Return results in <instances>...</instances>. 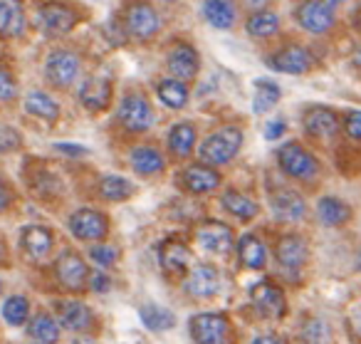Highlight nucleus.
<instances>
[{"label": "nucleus", "instance_id": "f257e3e1", "mask_svg": "<svg viewBox=\"0 0 361 344\" xmlns=\"http://www.w3.org/2000/svg\"><path fill=\"white\" fill-rule=\"evenodd\" d=\"M243 139H245V134H243V129L238 124L218 126L198 144V159H201V164L213 166V169L228 166L240 154Z\"/></svg>", "mask_w": 361, "mask_h": 344}, {"label": "nucleus", "instance_id": "f03ea898", "mask_svg": "<svg viewBox=\"0 0 361 344\" xmlns=\"http://www.w3.org/2000/svg\"><path fill=\"white\" fill-rule=\"evenodd\" d=\"M277 166L292 181L300 184H317L322 176V164L305 144L300 141H287L285 146L277 149Z\"/></svg>", "mask_w": 361, "mask_h": 344}, {"label": "nucleus", "instance_id": "7ed1b4c3", "mask_svg": "<svg viewBox=\"0 0 361 344\" xmlns=\"http://www.w3.org/2000/svg\"><path fill=\"white\" fill-rule=\"evenodd\" d=\"M116 124L126 131V134H146L154 129L156 124V109L151 100L141 90H129L119 102L116 109Z\"/></svg>", "mask_w": 361, "mask_h": 344}, {"label": "nucleus", "instance_id": "20e7f679", "mask_svg": "<svg viewBox=\"0 0 361 344\" xmlns=\"http://www.w3.org/2000/svg\"><path fill=\"white\" fill-rule=\"evenodd\" d=\"M193 344H238V329L228 312H196L188 319Z\"/></svg>", "mask_w": 361, "mask_h": 344}, {"label": "nucleus", "instance_id": "39448f33", "mask_svg": "<svg viewBox=\"0 0 361 344\" xmlns=\"http://www.w3.org/2000/svg\"><path fill=\"white\" fill-rule=\"evenodd\" d=\"M124 35L134 37L139 42H149L159 35L161 30V16L149 0H131L129 6L124 8Z\"/></svg>", "mask_w": 361, "mask_h": 344}, {"label": "nucleus", "instance_id": "423d86ee", "mask_svg": "<svg viewBox=\"0 0 361 344\" xmlns=\"http://www.w3.org/2000/svg\"><path fill=\"white\" fill-rule=\"evenodd\" d=\"M52 275H55L57 285H60L65 292H70V295L87 292V283H90V268H87V260L82 258L77 250H72V248L62 250V253L55 258Z\"/></svg>", "mask_w": 361, "mask_h": 344}, {"label": "nucleus", "instance_id": "0eeeda50", "mask_svg": "<svg viewBox=\"0 0 361 344\" xmlns=\"http://www.w3.org/2000/svg\"><path fill=\"white\" fill-rule=\"evenodd\" d=\"M250 309L260 319H285L287 317V295L275 280H260L250 287Z\"/></svg>", "mask_w": 361, "mask_h": 344}, {"label": "nucleus", "instance_id": "6e6552de", "mask_svg": "<svg viewBox=\"0 0 361 344\" xmlns=\"http://www.w3.org/2000/svg\"><path fill=\"white\" fill-rule=\"evenodd\" d=\"M272 255H275L280 270L290 275H300L302 270L307 268L312 258V248L307 243L305 235L300 233H282L280 238L275 240V248H272Z\"/></svg>", "mask_w": 361, "mask_h": 344}, {"label": "nucleus", "instance_id": "1a4fd4ad", "mask_svg": "<svg viewBox=\"0 0 361 344\" xmlns=\"http://www.w3.org/2000/svg\"><path fill=\"white\" fill-rule=\"evenodd\" d=\"M156 260H159V268L164 273V278L169 280H183L191 270V248L183 238H171L161 240L159 248H156Z\"/></svg>", "mask_w": 361, "mask_h": 344}, {"label": "nucleus", "instance_id": "9d476101", "mask_svg": "<svg viewBox=\"0 0 361 344\" xmlns=\"http://www.w3.org/2000/svg\"><path fill=\"white\" fill-rule=\"evenodd\" d=\"M35 23L45 35L60 37V35H67V32L75 30V25L80 23V13H77L72 6H67V3L50 0V3L37 6Z\"/></svg>", "mask_w": 361, "mask_h": 344}, {"label": "nucleus", "instance_id": "9b49d317", "mask_svg": "<svg viewBox=\"0 0 361 344\" xmlns=\"http://www.w3.org/2000/svg\"><path fill=\"white\" fill-rule=\"evenodd\" d=\"M82 72V60L77 52L67 50V47H57L47 55L45 60V80L50 82L55 90H70L77 82Z\"/></svg>", "mask_w": 361, "mask_h": 344}, {"label": "nucleus", "instance_id": "f8f14e48", "mask_svg": "<svg viewBox=\"0 0 361 344\" xmlns=\"http://www.w3.org/2000/svg\"><path fill=\"white\" fill-rule=\"evenodd\" d=\"M67 228H70L72 238L82 240V243H104L106 235H109V215L102 213L97 208H80L70 215L67 220Z\"/></svg>", "mask_w": 361, "mask_h": 344}, {"label": "nucleus", "instance_id": "ddd939ff", "mask_svg": "<svg viewBox=\"0 0 361 344\" xmlns=\"http://www.w3.org/2000/svg\"><path fill=\"white\" fill-rule=\"evenodd\" d=\"M55 319L62 329L75 334H92L97 327V314L87 302L77 297H62L55 302Z\"/></svg>", "mask_w": 361, "mask_h": 344}, {"label": "nucleus", "instance_id": "4468645a", "mask_svg": "<svg viewBox=\"0 0 361 344\" xmlns=\"http://www.w3.org/2000/svg\"><path fill=\"white\" fill-rule=\"evenodd\" d=\"M193 238L201 245L206 253L211 255H228L231 250H235V230L233 225L223 223V220L216 218H206L196 225L193 230Z\"/></svg>", "mask_w": 361, "mask_h": 344}, {"label": "nucleus", "instance_id": "2eb2a0df", "mask_svg": "<svg viewBox=\"0 0 361 344\" xmlns=\"http://www.w3.org/2000/svg\"><path fill=\"white\" fill-rule=\"evenodd\" d=\"M223 287L221 268L213 263H196L183 278V292L193 299H213Z\"/></svg>", "mask_w": 361, "mask_h": 344}, {"label": "nucleus", "instance_id": "dca6fc26", "mask_svg": "<svg viewBox=\"0 0 361 344\" xmlns=\"http://www.w3.org/2000/svg\"><path fill=\"white\" fill-rule=\"evenodd\" d=\"M295 20L307 32L324 35V32H329L334 28L336 16H334V8L326 0H300L295 8Z\"/></svg>", "mask_w": 361, "mask_h": 344}, {"label": "nucleus", "instance_id": "f3484780", "mask_svg": "<svg viewBox=\"0 0 361 344\" xmlns=\"http://www.w3.org/2000/svg\"><path fill=\"white\" fill-rule=\"evenodd\" d=\"M223 184V176L218 169L213 166H206V164H188L178 171V186L180 191H186L191 196H206V194H213L216 189H221Z\"/></svg>", "mask_w": 361, "mask_h": 344}, {"label": "nucleus", "instance_id": "a211bd4d", "mask_svg": "<svg viewBox=\"0 0 361 344\" xmlns=\"http://www.w3.org/2000/svg\"><path fill=\"white\" fill-rule=\"evenodd\" d=\"M302 126L312 139L319 141H331L339 136L341 131V117L336 114L331 107H322V105H312L305 109L302 114Z\"/></svg>", "mask_w": 361, "mask_h": 344}, {"label": "nucleus", "instance_id": "6ab92c4d", "mask_svg": "<svg viewBox=\"0 0 361 344\" xmlns=\"http://www.w3.org/2000/svg\"><path fill=\"white\" fill-rule=\"evenodd\" d=\"M166 67L178 82H193L201 72V55L191 42H176L166 55Z\"/></svg>", "mask_w": 361, "mask_h": 344}, {"label": "nucleus", "instance_id": "aec40b11", "mask_svg": "<svg viewBox=\"0 0 361 344\" xmlns=\"http://www.w3.org/2000/svg\"><path fill=\"white\" fill-rule=\"evenodd\" d=\"M312 62H314L312 52L297 42H287L267 57V65L275 72H285V75H307L312 70Z\"/></svg>", "mask_w": 361, "mask_h": 344}, {"label": "nucleus", "instance_id": "412c9836", "mask_svg": "<svg viewBox=\"0 0 361 344\" xmlns=\"http://www.w3.org/2000/svg\"><path fill=\"white\" fill-rule=\"evenodd\" d=\"M20 250L30 263H42L55 250V233L47 225H25L20 230Z\"/></svg>", "mask_w": 361, "mask_h": 344}, {"label": "nucleus", "instance_id": "4be33fe9", "mask_svg": "<svg viewBox=\"0 0 361 344\" xmlns=\"http://www.w3.org/2000/svg\"><path fill=\"white\" fill-rule=\"evenodd\" d=\"M270 208L282 223H302L307 218V198L295 189H277L270 196Z\"/></svg>", "mask_w": 361, "mask_h": 344}, {"label": "nucleus", "instance_id": "5701e85b", "mask_svg": "<svg viewBox=\"0 0 361 344\" xmlns=\"http://www.w3.org/2000/svg\"><path fill=\"white\" fill-rule=\"evenodd\" d=\"M129 164L134 174L144 176V179H154L166 171V154L156 144L144 141V144H136L129 149Z\"/></svg>", "mask_w": 361, "mask_h": 344}, {"label": "nucleus", "instance_id": "b1692460", "mask_svg": "<svg viewBox=\"0 0 361 344\" xmlns=\"http://www.w3.org/2000/svg\"><path fill=\"white\" fill-rule=\"evenodd\" d=\"M235 253L238 263L245 270H257L260 273L270 263V248H267V243L257 233H243L235 240Z\"/></svg>", "mask_w": 361, "mask_h": 344}, {"label": "nucleus", "instance_id": "393cba45", "mask_svg": "<svg viewBox=\"0 0 361 344\" xmlns=\"http://www.w3.org/2000/svg\"><path fill=\"white\" fill-rule=\"evenodd\" d=\"M111 97H114V87H111V82L106 77L94 75L82 82L80 87V105L92 114H102V112L109 109Z\"/></svg>", "mask_w": 361, "mask_h": 344}, {"label": "nucleus", "instance_id": "a878e982", "mask_svg": "<svg viewBox=\"0 0 361 344\" xmlns=\"http://www.w3.org/2000/svg\"><path fill=\"white\" fill-rule=\"evenodd\" d=\"M27 30V18L23 0H0V37L18 40Z\"/></svg>", "mask_w": 361, "mask_h": 344}, {"label": "nucleus", "instance_id": "bb28decb", "mask_svg": "<svg viewBox=\"0 0 361 344\" xmlns=\"http://www.w3.org/2000/svg\"><path fill=\"white\" fill-rule=\"evenodd\" d=\"M169 154L178 161H186L191 159V154L196 151V144H198V129L193 121H178L169 129Z\"/></svg>", "mask_w": 361, "mask_h": 344}, {"label": "nucleus", "instance_id": "cd10ccee", "mask_svg": "<svg viewBox=\"0 0 361 344\" xmlns=\"http://www.w3.org/2000/svg\"><path fill=\"white\" fill-rule=\"evenodd\" d=\"M221 206L228 215H233L235 220H243V223H250L260 215V203L252 198L250 194L238 189H226L221 194Z\"/></svg>", "mask_w": 361, "mask_h": 344}, {"label": "nucleus", "instance_id": "c85d7f7f", "mask_svg": "<svg viewBox=\"0 0 361 344\" xmlns=\"http://www.w3.org/2000/svg\"><path fill=\"white\" fill-rule=\"evenodd\" d=\"M354 218V210L339 196H322L317 201V220L326 228H341Z\"/></svg>", "mask_w": 361, "mask_h": 344}, {"label": "nucleus", "instance_id": "c756f323", "mask_svg": "<svg viewBox=\"0 0 361 344\" xmlns=\"http://www.w3.org/2000/svg\"><path fill=\"white\" fill-rule=\"evenodd\" d=\"M27 337L32 339V344H57L62 337V327L55 319V314L40 309L27 319Z\"/></svg>", "mask_w": 361, "mask_h": 344}, {"label": "nucleus", "instance_id": "7c9ffc66", "mask_svg": "<svg viewBox=\"0 0 361 344\" xmlns=\"http://www.w3.org/2000/svg\"><path fill=\"white\" fill-rule=\"evenodd\" d=\"M201 11L208 25L218 28V30H233L238 23L235 0H203Z\"/></svg>", "mask_w": 361, "mask_h": 344}, {"label": "nucleus", "instance_id": "2f4dec72", "mask_svg": "<svg viewBox=\"0 0 361 344\" xmlns=\"http://www.w3.org/2000/svg\"><path fill=\"white\" fill-rule=\"evenodd\" d=\"M97 194L106 203H121V201L134 196V184L119 174H104L97 181Z\"/></svg>", "mask_w": 361, "mask_h": 344}, {"label": "nucleus", "instance_id": "473e14b6", "mask_svg": "<svg viewBox=\"0 0 361 344\" xmlns=\"http://www.w3.org/2000/svg\"><path fill=\"white\" fill-rule=\"evenodd\" d=\"M156 97L169 109H183L188 105V100H191V90H188L186 82H178L173 77H164L156 85Z\"/></svg>", "mask_w": 361, "mask_h": 344}, {"label": "nucleus", "instance_id": "72a5a7b5", "mask_svg": "<svg viewBox=\"0 0 361 344\" xmlns=\"http://www.w3.org/2000/svg\"><path fill=\"white\" fill-rule=\"evenodd\" d=\"M25 112L30 117L42 119V121H57V119H60V105H57V100L47 95V92H40V90L27 92Z\"/></svg>", "mask_w": 361, "mask_h": 344}, {"label": "nucleus", "instance_id": "f704fd0d", "mask_svg": "<svg viewBox=\"0 0 361 344\" xmlns=\"http://www.w3.org/2000/svg\"><path fill=\"white\" fill-rule=\"evenodd\" d=\"M245 30L252 40H267V37L280 32V18H277V13L262 8V11H255L250 18H247Z\"/></svg>", "mask_w": 361, "mask_h": 344}, {"label": "nucleus", "instance_id": "c9c22d12", "mask_svg": "<svg viewBox=\"0 0 361 344\" xmlns=\"http://www.w3.org/2000/svg\"><path fill=\"white\" fill-rule=\"evenodd\" d=\"M139 319L151 332H166V329L176 327V314L171 309L161 307V304H144L139 309Z\"/></svg>", "mask_w": 361, "mask_h": 344}, {"label": "nucleus", "instance_id": "e433bc0d", "mask_svg": "<svg viewBox=\"0 0 361 344\" xmlns=\"http://www.w3.org/2000/svg\"><path fill=\"white\" fill-rule=\"evenodd\" d=\"M331 327L322 317H307L300 324V342L302 344H331Z\"/></svg>", "mask_w": 361, "mask_h": 344}, {"label": "nucleus", "instance_id": "4c0bfd02", "mask_svg": "<svg viewBox=\"0 0 361 344\" xmlns=\"http://www.w3.org/2000/svg\"><path fill=\"white\" fill-rule=\"evenodd\" d=\"M0 314H3L6 324H11V327H23V324H27V319H30V299H27L25 295H11V297L3 302Z\"/></svg>", "mask_w": 361, "mask_h": 344}, {"label": "nucleus", "instance_id": "58836bf2", "mask_svg": "<svg viewBox=\"0 0 361 344\" xmlns=\"http://www.w3.org/2000/svg\"><path fill=\"white\" fill-rule=\"evenodd\" d=\"M282 97V90L270 80H257L255 82V100H252V112L255 114H265L270 112L272 107L280 102Z\"/></svg>", "mask_w": 361, "mask_h": 344}, {"label": "nucleus", "instance_id": "ea45409f", "mask_svg": "<svg viewBox=\"0 0 361 344\" xmlns=\"http://www.w3.org/2000/svg\"><path fill=\"white\" fill-rule=\"evenodd\" d=\"M87 255H90L92 263L99 265L102 270H109L119 263V248L106 243V240L104 243H92L90 248H87Z\"/></svg>", "mask_w": 361, "mask_h": 344}, {"label": "nucleus", "instance_id": "a19ab883", "mask_svg": "<svg viewBox=\"0 0 361 344\" xmlns=\"http://www.w3.org/2000/svg\"><path fill=\"white\" fill-rule=\"evenodd\" d=\"M18 97V80L13 77L11 70L0 67V102L3 105H11Z\"/></svg>", "mask_w": 361, "mask_h": 344}, {"label": "nucleus", "instance_id": "79ce46f5", "mask_svg": "<svg viewBox=\"0 0 361 344\" xmlns=\"http://www.w3.org/2000/svg\"><path fill=\"white\" fill-rule=\"evenodd\" d=\"M341 129L354 141H361V109H349L341 119Z\"/></svg>", "mask_w": 361, "mask_h": 344}, {"label": "nucleus", "instance_id": "37998d69", "mask_svg": "<svg viewBox=\"0 0 361 344\" xmlns=\"http://www.w3.org/2000/svg\"><path fill=\"white\" fill-rule=\"evenodd\" d=\"M87 290H92L94 295H106L111 290V275H106L104 270L90 273V283H87Z\"/></svg>", "mask_w": 361, "mask_h": 344}, {"label": "nucleus", "instance_id": "c03bdc74", "mask_svg": "<svg viewBox=\"0 0 361 344\" xmlns=\"http://www.w3.org/2000/svg\"><path fill=\"white\" fill-rule=\"evenodd\" d=\"M13 203H16V191H13V186L8 181L0 179V213L11 210Z\"/></svg>", "mask_w": 361, "mask_h": 344}, {"label": "nucleus", "instance_id": "a18cd8bd", "mask_svg": "<svg viewBox=\"0 0 361 344\" xmlns=\"http://www.w3.org/2000/svg\"><path fill=\"white\" fill-rule=\"evenodd\" d=\"M285 131H287V121L275 117V119H270L265 124V139L275 141V139H280V136H285Z\"/></svg>", "mask_w": 361, "mask_h": 344}, {"label": "nucleus", "instance_id": "49530a36", "mask_svg": "<svg viewBox=\"0 0 361 344\" xmlns=\"http://www.w3.org/2000/svg\"><path fill=\"white\" fill-rule=\"evenodd\" d=\"M55 151L67 154L70 159H82V156L90 154V149H85V146H80V144H55Z\"/></svg>", "mask_w": 361, "mask_h": 344}, {"label": "nucleus", "instance_id": "de8ad7c7", "mask_svg": "<svg viewBox=\"0 0 361 344\" xmlns=\"http://www.w3.org/2000/svg\"><path fill=\"white\" fill-rule=\"evenodd\" d=\"M349 334L351 339H354L356 344H361V309H354V312L349 314Z\"/></svg>", "mask_w": 361, "mask_h": 344}, {"label": "nucleus", "instance_id": "09e8293b", "mask_svg": "<svg viewBox=\"0 0 361 344\" xmlns=\"http://www.w3.org/2000/svg\"><path fill=\"white\" fill-rule=\"evenodd\" d=\"M247 344H287L285 337H280V334H257V337H252Z\"/></svg>", "mask_w": 361, "mask_h": 344}, {"label": "nucleus", "instance_id": "8fccbe9b", "mask_svg": "<svg viewBox=\"0 0 361 344\" xmlns=\"http://www.w3.org/2000/svg\"><path fill=\"white\" fill-rule=\"evenodd\" d=\"M70 344H97V339L92 337V334H77V337L72 339Z\"/></svg>", "mask_w": 361, "mask_h": 344}, {"label": "nucleus", "instance_id": "3c124183", "mask_svg": "<svg viewBox=\"0 0 361 344\" xmlns=\"http://www.w3.org/2000/svg\"><path fill=\"white\" fill-rule=\"evenodd\" d=\"M8 265V245H6V240L0 238V268H6Z\"/></svg>", "mask_w": 361, "mask_h": 344}, {"label": "nucleus", "instance_id": "603ef678", "mask_svg": "<svg viewBox=\"0 0 361 344\" xmlns=\"http://www.w3.org/2000/svg\"><path fill=\"white\" fill-rule=\"evenodd\" d=\"M351 65H354L356 70L361 72V45L356 47V50H354V55H351Z\"/></svg>", "mask_w": 361, "mask_h": 344}, {"label": "nucleus", "instance_id": "864d4df0", "mask_svg": "<svg viewBox=\"0 0 361 344\" xmlns=\"http://www.w3.org/2000/svg\"><path fill=\"white\" fill-rule=\"evenodd\" d=\"M354 25H356V30L361 32V8L356 11V16H354Z\"/></svg>", "mask_w": 361, "mask_h": 344}, {"label": "nucleus", "instance_id": "5fc2aeb1", "mask_svg": "<svg viewBox=\"0 0 361 344\" xmlns=\"http://www.w3.org/2000/svg\"><path fill=\"white\" fill-rule=\"evenodd\" d=\"M356 270H359V273H361V248L356 250Z\"/></svg>", "mask_w": 361, "mask_h": 344}, {"label": "nucleus", "instance_id": "6e6d98bb", "mask_svg": "<svg viewBox=\"0 0 361 344\" xmlns=\"http://www.w3.org/2000/svg\"><path fill=\"white\" fill-rule=\"evenodd\" d=\"M0 292H3V280H0Z\"/></svg>", "mask_w": 361, "mask_h": 344}, {"label": "nucleus", "instance_id": "4d7b16f0", "mask_svg": "<svg viewBox=\"0 0 361 344\" xmlns=\"http://www.w3.org/2000/svg\"><path fill=\"white\" fill-rule=\"evenodd\" d=\"M166 3H176V0H166Z\"/></svg>", "mask_w": 361, "mask_h": 344}]
</instances>
